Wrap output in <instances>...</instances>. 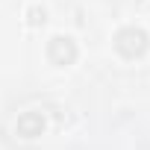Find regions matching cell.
<instances>
[{
    "instance_id": "6da1fadb",
    "label": "cell",
    "mask_w": 150,
    "mask_h": 150,
    "mask_svg": "<svg viewBox=\"0 0 150 150\" xmlns=\"http://www.w3.org/2000/svg\"><path fill=\"white\" fill-rule=\"evenodd\" d=\"M150 44V35L141 30V27H124L115 33V50L124 56V59H135L147 50Z\"/></svg>"
},
{
    "instance_id": "7a4b0ae2",
    "label": "cell",
    "mask_w": 150,
    "mask_h": 150,
    "mask_svg": "<svg viewBox=\"0 0 150 150\" xmlns=\"http://www.w3.org/2000/svg\"><path fill=\"white\" fill-rule=\"evenodd\" d=\"M77 56H80V50H77V41L71 35H53L47 41V59L53 65H74Z\"/></svg>"
},
{
    "instance_id": "3957f363",
    "label": "cell",
    "mask_w": 150,
    "mask_h": 150,
    "mask_svg": "<svg viewBox=\"0 0 150 150\" xmlns=\"http://www.w3.org/2000/svg\"><path fill=\"white\" fill-rule=\"evenodd\" d=\"M15 129H18L21 138L33 141V138H38V135L44 132V115H41V112H24V115H18Z\"/></svg>"
},
{
    "instance_id": "277c9868",
    "label": "cell",
    "mask_w": 150,
    "mask_h": 150,
    "mask_svg": "<svg viewBox=\"0 0 150 150\" xmlns=\"http://www.w3.org/2000/svg\"><path fill=\"white\" fill-rule=\"evenodd\" d=\"M44 21H47V12H44L41 6H30V9H27V24H30V27H41Z\"/></svg>"
}]
</instances>
